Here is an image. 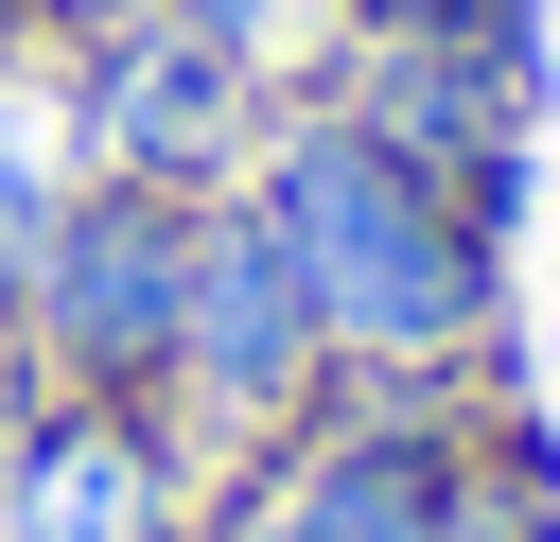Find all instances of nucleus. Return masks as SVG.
I'll use <instances>...</instances> for the list:
<instances>
[{"mask_svg": "<svg viewBox=\"0 0 560 542\" xmlns=\"http://www.w3.org/2000/svg\"><path fill=\"white\" fill-rule=\"evenodd\" d=\"M158 402L192 420L210 490H228V472H262V455L332 402V332H315L298 262H280V227H262L245 192H210V210H192V297H175V385H158Z\"/></svg>", "mask_w": 560, "mask_h": 542, "instance_id": "obj_2", "label": "nucleus"}, {"mask_svg": "<svg viewBox=\"0 0 560 542\" xmlns=\"http://www.w3.org/2000/svg\"><path fill=\"white\" fill-rule=\"evenodd\" d=\"M122 17H158V0H35V35L70 52V35H122Z\"/></svg>", "mask_w": 560, "mask_h": 542, "instance_id": "obj_9", "label": "nucleus"}, {"mask_svg": "<svg viewBox=\"0 0 560 542\" xmlns=\"http://www.w3.org/2000/svg\"><path fill=\"white\" fill-rule=\"evenodd\" d=\"M280 105H332L350 140H385L402 175H438L490 245L525 227V70H490V52H455V35H368V17H332L315 35V70H280Z\"/></svg>", "mask_w": 560, "mask_h": 542, "instance_id": "obj_5", "label": "nucleus"}, {"mask_svg": "<svg viewBox=\"0 0 560 542\" xmlns=\"http://www.w3.org/2000/svg\"><path fill=\"white\" fill-rule=\"evenodd\" d=\"M332 17H368V35H455V52H490V70L542 87V0H332Z\"/></svg>", "mask_w": 560, "mask_h": 542, "instance_id": "obj_8", "label": "nucleus"}, {"mask_svg": "<svg viewBox=\"0 0 560 542\" xmlns=\"http://www.w3.org/2000/svg\"><path fill=\"white\" fill-rule=\"evenodd\" d=\"M52 122H70V175L245 192V157H262V122H280V70H262V52H210L192 17H122V35H70Z\"/></svg>", "mask_w": 560, "mask_h": 542, "instance_id": "obj_3", "label": "nucleus"}, {"mask_svg": "<svg viewBox=\"0 0 560 542\" xmlns=\"http://www.w3.org/2000/svg\"><path fill=\"white\" fill-rule=\"evenodd\" d=\"M52 210H70V122H52V87L18 70V87H0V332H18L35 262H52Z\"/></svg>", "mask_w": 560, "mask_h": 542, "instance_id": "obj_7", "label": "nucleus"}, {"mask_svg": "<svg viewBox=\"0 0 560 542\" xmlns=\"http://www.w3.org/2000/svg\"><path fill=\"white\" fill-rule=\"evenodd\" d=\"M192 210L210 192H140V175H70L52 262L18 297V350L88 402H158L175 385V297H192Z\"/></svg>", "mask_w": 560, "mask_h": 542, "instance_id": "obj_4", "label": "nucleus"}, {"mask_svg": "<svg viewBox=\"0 0 560 542\" xmlns=\"http://www.w3.org/2000/svg\"><path fill=\"white\" fill-rule=\"evenodd\" d=\"M35 52H52V35H35V0H0V87H18Z\"/></svg>", "mask_w": 560, "mask_h": 542, "instance_id": "obj_10", "label": "nucleus"}, {"mask_svg": "<svg viewBox=\"0 0 560 542\" xmlns=\"http://www.w3.org/2000/svg\"><path fill=\"white\" fill-rule=\"evenodd\" d=\"M192 525H210V455L175 402L35 385L0 420V542H192Z\"/></svg>", "mask_w": 560, "mask_h": 542, "instance_id": "obj_6", "label": "nucleus"}, {"mask_svg": "<svg viewBox=\"0 0 560 542\" xmlns=\"http://www.w3.org/2000/svg\"><path fill=\"white\" fill-rule=\"evenodd\" d=\"M245 210L280 227L332 367H508V245L438 175H402L385 140H350L332 105H280L262 122Z\"/></svg>", "mask_w": 560, "mask_h": 542, "instance_id": "obj_1", "label": "nucleus"}]
</instances>
